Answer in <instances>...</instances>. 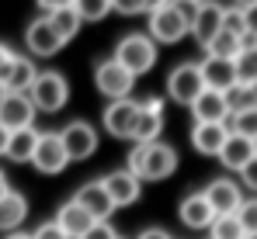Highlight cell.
<instances>
[{
	"instance_id": "1",
	"label": "cell",
	"mask_w": 257,
	"mask_h": 239,
	"mask_svg": "<svg viewBox=\"0 0 257 239\" xmlns=\"http://www.w3.org/2000/svg\"><path fill=\"white\" fill-rule=\"evenodd\" d=\"M125 170L139 180V184H146V180H167L174 170H177V149H174L171 142H146V146H132L128 149V159H125Z\"/></svg>"
},
{
	"instance_id": "2",
	"label": "cell",
	"mask_w": 257,
	"mask_h": 239,
	"mask_svg": "<svg viewBox=\"0 0 257 239\" xmlns=\"http://www.w3.org/2000/svg\"><path fill=\"white\" fill-rule=\"evenodd\" d=\"M28 101L35 104V111L56 115L70 101V80L63 77V73H56V70H39L35 83L28 87Z\"/></svg>"
},
{
	"instance_id": "3",
	"label": "cell",
	"mask_w": 257,
	"mask_h": 239,
	"mask_svg": "<svg viewBox=\"0 0 257 239\" xmlns=\"http://www.w3.org/2000/svg\"><path fill=\"white\" fill-rule=\"evenodd\" d=\"M111 59L122 63L132 77H143V73H150L157 66V45H153L150 35H143V32H128L125 39L115 45V56Z\"/></svg>"
},
{
	"instance_id": "4",
	"label": "cell",
	"mask_w": 257,
	"mask_h": 239,
	"mask_svg": "<svg viewBox=\"0 0 257 239\" xmlns=\"http://www.w3.org/2000/svg\"><path fill=\"white\" fill-rule=\"evenodd\" d=\"M94 87H97L108 101H125L128 94H132V87H136V77L128 73L122 63H115V59L108 56V59H101V63L94 66Z\"/></svg>"
},
{
	"instance_id": "5",
	"label": "cell",
	"mask_w": 257,
	"mask_h": 239,
	"mask_svg": "<svg viewBox=\"0 0 257 239\" xmlns=\"http://www.w3.org/2000/svg\"><path fill=\"white\" fill-rule=\"evenodd\" d=\"M205 90V80H202V70L198 63H177L167 77V97L181 108H191V101Z\"/></svg>"
},
{
	"instance_id": "6",
	"label": "cell",
	"mask_w": 257,
	"mask_h": 239,
	"mask_svg": "<svg viewBox=\"0 0 257 239\" xmlns=\"http://www.w3.org/2000/svg\"><path fill=\"white\" fill-rule=\"evenodd\" d=\"M59 142H63L70 163H80V159H87V156L97 153V128H94L90 121L77 118V121H70V125L59 128Z\"/></svg>"
},
{
	"instance_id": "7",
	"label": "cell",
	"mask_w": 257,
	"mask_h": 239,
	"mask_svg": "<svg viewBox=\"0 0 257 239\" xmlns=\"http://www.w3.org/2000/svg\"><path fill=\"white\" fill-rule=\"evenodd\" d=\"M32 166L45 173V177H56L70 166V156L59 142V132H39V142H35V153H32Z\"/></svg>"
},
{
	"instance_id": "8",
	"label": "cell",
	"mask_w": 257,
	"mask_h": 239,
	"mask_svg": "<svg viewBox=\"0 0 257 239\" xmlns=\"http://www.w3.org/2000/svg\"><path fill=\"white\" fill-rule=\"evenodd\" d=\"M35 104L28 101V94H7L0 97V128L7 132H21V128H35Z\"/></svg>"
},
{
	"instance_id": "9",
	"label": "cell",
	"mask_w": 257,
	"mask_h": 239,
	"mask_svg": "<svg viewBox=\"0 0 257 239\" xmlns=\"http://www.w3.org/2000/svg\"><path fill=\"white\" fill-rule=\"evenodd\" d=\"M146 35L153 39V45H174V42H181L184 35H188V21H184L171 4H167V7H160V11L150 14V28H146Z\"/></svg>"
},
{
	"instance_id": "10",
	"label": "cell",
	"mask_w": 257,
	"mask_h": 239,
	"mask_svg": "<svg viewBox=\"0 0 257 239\" xmlns=\"http://www.w3.org/2000/svg\"><path fill=\"white\" fill-rule=\"evenodd\" d=\"M136 115H139V101H132V97H125V101H108V108L101 111V125L115 139H132Z\"/></svg>"
},
{
	"instance_id": "11",
	"label": "cell",
	"mask_w": 257,
	"mask_h": 239,
	"mask_svg": "<svg viewBox=\"0 0 257 239\" xmlns=\"http://www.w3.org/2000/svg\"><path fill=\"white\" fill-rule=\"evenodd\" d=\"M160 132H164V97H150V101L139 104L136 128H132V142H139V146L160 142Z\"/></svg>"
},
{
	"instance_id": "12",
	"label": "cell",
	"mask_w": 257,
	"mask_h": 239,
	"mask_svg": "<svg viewBox=\"0 0 257 239\" xmlns=\"http://www.w3.org/2000/svg\"><path fill=\"white\" fill-rule=\"evenodd\" d=\"M101 187H104V194L111 198L115 208H125V204H132V201H139V194H143V184L128 173L125 166L104 173V177H101Z\"/></svg>"
},
{
	"instance_id": "13",
	"label": "cell",
	"mask_w": 257,
	"mask_h": 239,
	"mask_svg": "<svg viewBox=\"0 0 257 239\" xmlns=\"http://www.w3.org/2000/svg\"><path fill=\"white\" fill-rule=\"evenodd\" d=\"M191 118H195V125H226V118H229L226 94L205 87V90L191 101Z\"/></svg>"
},
{
	"instance_id": "14",
	"label": "cell",
	"mask_w": 257,
	"mask_h": 239,
	"mask_svg": "<svg viewBox=\"0 0 257 239\" xmlns=\"http://www.w3.org/2000/svg\"><path fill=\"white\" fill-rule=\"evenodd\" d=\"M202 194H205V201L212 204L215 215H236V208L243 204L240 184H236V180H229V177H215Z\"/></svg>"
},
{
	"instance_id": "15",
	"label": "cell",
	"mask_w": 257,
	"mask_h": 239,
	"mask_svg": "<svg viewBox=\"0 0 257 239\" xmlns=\"http://www.w3.org/2000/svg\"><path fill=\"white\" fill-rule=\"evenodd\" d=\"M219 32H222V4H215V0L198 4V14H195V21H191L188 35H191V39L205 49V45H209Z\"/></svg>"
},
{
	"instance_id": "16",
	"label": "cell",
	"mask_w": 257,
	"mask_h": 239,
	"mask_svg": "<svg viewBox=\"0 0 257 239\" xmlns=\"http://www.w3.org/2000/svg\"><path fill=\"white\" fill-rule=\"evenodd\" d=\"M25 45H28V52H32V56H39V59H52V56L63 49L59 35L49 28V21H45V18H35V21L25 28Z\"/></svg>"
},
{
	"instance_id": "17",
	"label": "cell",
	"mask_w": 257,
	"mask_h": 239,
	"mask_svg": "<svg viewBox=\"0 0 257 239\" xmlns=\"http://www.w3.org/2000/svg\"><path fill=\"white\" fill-rule=\"evenodd\" d=\"M73 201L84 208V211L90 215V218H94V222H108V218H111V211H115V204H111V198L104 194L101 180H87L84 187L73 194Z\"/></svg>"
},
{
	"instance_id": "18",
	"label": "cell",
	"mask_w": 257,
	"mask_h": 239,
	"mask_svg": "<svg viewBox=\"0 0 257 239\" xmlns=\"http://www.w3.org/2000/svg\"><path fill=\"white\" fill-rule=\"evenodd\" d=\"M177 215H181V222L188 225V229H209L215 218L212 204L205 201V194L202 191H191V194H184L181 198V204H177Z\"/></svg>"
},
{
	"instance_id": "19",
	"label": "cell",
	"mask_w": 257,
	"mask_h": 239,
	"mask_svg": "<svg viewBox=\"0 0 257 239\" xmlns=\"http://www.w3.org/2000/svg\"><path fill=\"white\" fill-rule=\"evenodd\" d=\"M198 70H202V80H205L209 90L226 94V90L236 87V70H233L229 59H212V56H205V59L198 63Z\"/></svg>"
},
{
	"instance_id": "20",
	"label": "cell",
	"mask_w": 257,
	"mask_h": 239,
	"mask_svg": "<svg viewBox=\"0 0 257 239\" xmlns=\"http://www.w3.org/2000/svg\"><path fill=\"white\" fill-rule=\"evenodd\" d=\"M191 146H195V153H202V156H219V149L226 146V139H229V128L226 125H191Z\"/></svg>"
},
{
	"instance_id": "21",
	"label": "cell",
	"mask_w": 257,
	"mask_h": 239,
	"mask_svg": "<svg viewBox=\"0 0 257 239\" xmlns=\"http://www.w3.org/2000/svg\"><path fill=\"white\" fill-rule=\"evenodd\" d=\"M52 222L66 232V239H80L87 229L94 225V218H90V215H87V211L73 198L66 201V204H59V211H56V218H52Z\"/></svg>"
},
{
	"instance_id": "22",
	"label": "cell",
	"mask_w": 257,
	"mask_h": 239,
	"mask_svg": "<svg viewBox=\"0 0 257 239\" xmlns=\"http://www.w3.org/2000/svg\"><path fill=\"white\" fill-rule=\"evenodd\" d=\"M25 218H28V198L11 187L0 198V232H18Z\"/></svg>"
},
{
	"instance_id": "23",
	"label": "cell",
	"mask_w": 257,
	"mask_h": 239,
	"mask_svg": "<svg viewBox=\"0 0 257 239\" xmlns=\"http://www.w3.org/2000/svg\"><path fill=\"white\" fill-rule=\"evenodd\" d=\"M254 156H257V153H254V142H250V139L229 135V139H226V146L219 149V156H215V159H219V163H222L226 170L240 173V170H243V166H247V163H250Z\"/></svg>"
},
{
	"instance_id": "24",
	"label": "cell",
	"mask_w": 257,
	"mask_h": 239,
	"mask_svg": "<svg viewBox=\"0 0 257 239\" xmlns=\"http://www.w3.org/2000/svg\"><path fill=\"white\" fill-rule=\"evenodd\" d=\"M35 77H39V66L32 63V56H18L7 80H4V90L7 94H28V87L35 83Z\"/></svg>"
},
{
	"instance_id": "25",
	"label": "cell",
	"mask_w": 257,
	"mask_h": 239,
	"mask_svg": "<svg viewBox=\"0 0 257 239\" xmlns=\"http://www.w3.org/2000/svg\"><path fill=\"white\" fill-rule=\"evenodd\" d=\"M35 142H39V132H35V128H21V132H11L4 156L11 159V163H32Z\"/></svg>"
},
{
	"instance_id": "26",
	"label": "cell",
	"mask_w": 257,
	"mask_h": 239,
	"mask_svg": "<svg viewBox=\"0 0 257 239\" xmlns=\"http://www.w3.org/2000/svg\"><path fill=\"white\" fill-rule=\"evenodd\" d=\"M45 21H49V28L59 35V42L66 45V42L73 39L80 28H84V21H80V14L73 11V7H63V11H52V14H42Z\"/></svg>"
},
{
	"instance_id": "27",
	"label": "cell",
	"mask_w": 257,
	"mask_h": 239,
	"mask_svg": "<svg viewBox=\"0 0 257 239\" xmlns=\"http://www.w3.org/2000/svg\"><path fill=\"white\" fill-rule=\"evenodd\" d=\"M226 108H229V115L257 111V83H236L233 90H226Z\"/></svg>"
},
{
	"instance_id": "28",
	"label": "cell",
	"mask_w": 257,
	"mask_h": 239,
	"mask_svg": "<svg viewBox=\"0 0 257 239\" xmlns=\"http://www.w3.org/2000/svg\"><path fill=\"white\" fill-rule=\"evenodd\" d=\"M243 52V39H236V35H229V32H219L209 45H205V56H212V59H236Z\"/></svg>"
},
{
	"instance_id": "29",
	"label": "cell",
	"mask_w": 257,
	"mask_h": 239,
	"mask_svg": "<svg viewBox=\"0 0 257 239\" xmlns=\"http://www.w3.org/2000/svg\"><path fill=\"white\" fill-rule=\"evenodd\" d=\"M226 128H229V135H240V139L257 142V111H236V115H229Z\"/></svg>"
},
{
	"instance_id": "30",
	"label": "cell",
	"mask_w": 257,
	"mask_h": 239,
	"mask_svg": "<svg viewBox=\"0 0 257 239\" xmlns=\"http://www.w3.org/2000/svg\"><path fill=\"white\" fill-rule=\"evenodd\" d=\"M243 225L236 222V215H215L209 225V239H243Z\"/></svg>"
},
{
	"instance_id": "31",
	"label": "cell",
	"mask_w": 257,
	"mask_h": 239,
	"mask_svg": "<svg viewBox=\"0 0 257 239\" xmlns=\"http://www.w3.org/2000/svg\"><path fill=\"white\" fill-rule=\"evenodd\" d=\"M73 11L80 21H104L111 14V0H73Z\"/></svg>"
},
{
	"instance_id": "32",
	"label": "cell",
	"mask_w": 257,
	"mask_h": 239,
	"mask_svg": "<svg viewBox=\"0 0 257 239\" xmlns=\"http://www.w3.org/2000/svg\"><path fill=\"white\" fill-rule=\"evenodd\" d=\"M233 70H236V83H257V52L254 49H243L233 59Z\"/></svg>"
},
{
	"instance_id": "33",
	"label": "cell",
	"mask_w": 257,
	"mask_h": 239,
	"mask_svg": "<svg viewBox=\"0 0 257 239\" xmlns=\"http://www.w3.org/2000/svg\"><path fill=\"white\" fill-rule=\"evenodd\" d=\"M222 32H229V35H236V39L247 35V28H243V11H240V7H222Z\"/></svg>"
},
{
	"instance_id": "34",
	"label": "cell",
	"mask_w": 257,
	"mask_h": 239,
	"mask_svg": "<svg viewBox=\"0 0 257 239\" xmlns=\"http://www.w3.org/2000/svg\"><path fill=\"white\" fill-rule=\"evenodd\" d=\"M236 222L243 225V232H257V198H243L236 208Z\"/></svg>"
},
{
	"instance_id": "35",
	"label": "cell",
	"mask_w": 257,
	"mask_h": 239,
	"mask_svg": "<svg viewBox=\"0 0 257 239\" xmlns=\"http://www.w3.org/2000/svg\"><path fill=\"white\" fill-rule=\"evenodd\" d=\"M80 239H118V232H115V225H111V222H94Z\"/></svg>"
},
{
	"instance_id": "36",
	"label": "cell",
	"mask_w": 257,
	"mask_h": 239,
	"mask_svg": "<svg viewBox=\"0 0 257 239\" xmlns=\"http://www.w3.org/2000/svg\"><path fill=\"white\" fill-rule=\"evenodd\" d=\"M14 59H18V52L7 45V42H0V83L7 80V73H11V66H14Z\"/></svg>"
},
{
	"instance_id": "37",
	"label": "cell",
	"mask_w": 257,
	"mask_h": 239,
	"mask_svg": "<svg viewBox=\"0 0 257 239\" xmlns=\"http://www.w3.org/2000/svg\"><path fill=\"white\" fill-rule=\"evenodd\" d=\"M32 239H66V232L56 222H42L39 229H32Z\"/></svg>"
},
{
	"instance_id": "38",
	"label": "cell",
	"mask_w": 257,
	"mask_h": 239,
	"mask_svg": "<svg viewBox=\"0 0 257 239\" xmlns=\"http://www.w3.org/2000/svg\"><path fill=\"white\" fill-rule=\"evenodd\" d=\"M111 11L132 18V14H143V4H139V0H111Z\"/></svg>"
},
{
	"instance_id": "39",
	"label": "cell",
	"mask_w": 257,
	"mask_h": 239,
	"mask_svg": "<svg viewBox=\"0 0 257 239\" xmlns=\"http://www.w3.org/2000/svg\"><path fill=\"white\" fill-rule=\"evenodd\" d=\"M240 180H243V184H247V187H250V191L257 194V156L250 159L243 170H240Z\"/></svg>"
},
{
	"instance_id": "40",
	"label": "cell",
	"mask_w": 257,
	"mask_h": 239,
	"mask_svg": "<svg viewBox=\"0 0 257 239\" xmlns=\"http://www.w3.org/2000/svg\"><path fill=\"white\" fill-rule=\"evenodd\" d=\"M243 28H247V35H250V39H257V4L243 11Z\"/></svg>"
},
{
	"instance_id": "41",
	"label": "cell",
	"mask_w": 257,
	"mask_h": 239,
	"mask_svg": "<svg viewBox=\"0 0 257 239\" xmlns=\"http://www.w3.org/2000/svg\"><path fill=\"white\" fill-rule=\"evenodd\" d=\"M42 7V14H52V11H63V7H73V0H35Z\"/></svg>"
},
{
	"instance_id": "42",
	"label": "cell",
	"mask_w": 257,
	"mask_h": 239,
	"mask_svg": "<svg viewBox=\"0 0 257 239\" xmlns=\"http://www.w3.org/2000/svg\"><path fill=\"white\" fill-rule=\"evenodd\" d=\"M136 239H171V232H167V229H160V225H150V229H143Z\"/></svg>"
},
{
	"instance_id": "43",
	"label": "cell",
	"mask_w": 257,
	"mask_h": 239,
	"mask_svg": "<svg viewBox=\"0 0 257 239\" xmlns=\"http://www.w3.org/2000/svg\"><path fill=\"white\" fill-rule=\"evenodd\" d=\"M139 4H143V11H146V14H153V11H160V7H167L171 0H139Z\"/></svg>"
},
{
	"instance_id": "44",
	"label": "cell",
	"mask_w": 257,
	"mask_h": 239,
	"mask_svg": "<svg viewBox=\"0 0 257 239\" xmlns=\"http://www.w3.org/2000/svg\"><path fill=\"white\" fill-rule=\"evenodd\" d=\"M7 139H11V132H7V128H0V156H4V149H7Z\"/></svg>"
},
{
	"instance_id": "45",
	"label": "cell",
	"mask_w": 257,
	"mask_h": 239,
	"mask_svg": "<svg viewBox=\"0 0 257 239\" xmlns=\"http://www.w3.org/2000/svg\"><path fill=\"white\" fill-rule=\"evenodd\" d=\"M7 191H11V184H7V173H4V170H0V198H4V194H7Z\"/></svg>"
},
{
	"instance_id": "46",
	"label": "cell",
	"mask_w": 257,
	"mask_h": 239,
	"mask_svg": "<svg viewBox=\"0 0 257 239\" xmlns=\"http://www.w3.org/2000/svg\"><path fill=\"white\" fill-rule=\"evenodd\" d=\"M4 239H32V232H21V229H18V232H7Z\"/></svg>"
},
{
	"instance_id": "47",
	"label": "cell",
	"mask_w": 257,
	"mask_h": 239,
	"mask_svg": "<svg viewBox=\"0 0 257 239\" xmlns=\"http://www.w3.org/2000/svg\"><path fill=\"white\" fill-rule=\"evenodd\" d=\"M257 0H233V7H240V11H247V7H254Z\"/></svg>"
},
{
	"instance_id": "48",
	"label": "cell",
	"mask_w": 257,
	"mask_h": 239,
	"mask_svg": "<svg viewBox=\"0 0 257 239\" xmlns=\"http://www.w3.org/2000/svg\"><path fill=\"white\" fill-rule=\"evenodd\" d=\"M243 239H257V232H247V236H243Z\"/></svg>"
},
{
	"instance_id": "49",
	"label": "cell",
	"mask_w": 257,
	"mask_h": 239,
	"mask_svg": "<svg viewBox=\"0 0 257 239\" xmlns=\"http://www.w3.org/2000/svg\"><path fill=\"white\" fill-rule=\"evenodd\" d=\"M0 97H4V83H0Z\"/></svg>"
},
{
	"instance_id": "50",
	"label": "cell",
	"mask_w": 257,
	"mask_h": 239,
	"mask_svg": "<svg viewBox=\"0 0 257 239\" xmlns=\"http://www.w3.org/2000/svg\"><path fill=\"white\" fill-rule=\"evenodd\" d=\"M195 4H209V0H195Z\"/></svg>"
},
{
	"instance_id": "51",
	"label": "cell",
	"mask_w": 257,
	"mask_h": 239,
	"mask_svg": "<svg viewBox=\"0 0 257 239\" xmlns=\"http://www.w3.org/2000/svg\"><path fill=\"white\" fill-rule=\"evenodd\" d=\"M254 52H257V39H254Z\"/></svg>"
},
{
	"instance_id": "52",
	"label": "cell",
	"mask_w": 257,
	"mask_h": 239,
	"mask_svg": "<svg viewBox=\"0 0 257 239\" xmlns=\"http://www.w3.org/2000/svg\"><path fill=\"white\" fill-rule=\"evenodd\" d=\"M254 153H257V142H254Z\"/></svg>"
}]
</instances>
